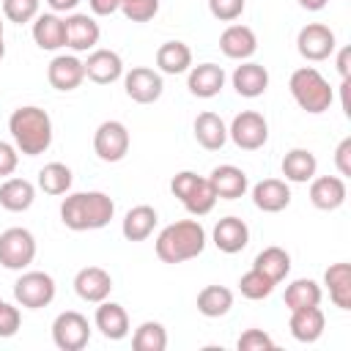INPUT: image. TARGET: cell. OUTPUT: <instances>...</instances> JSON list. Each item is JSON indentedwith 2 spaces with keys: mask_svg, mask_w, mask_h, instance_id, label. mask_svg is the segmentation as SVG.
Instances as JSON below:
<instances>
[{
  "mask_svg": "<svg viewBox=\"0 0 351 351\" xmlns=\"http://www.w3.org/2000/svg\"><path fill=\"white\" fill-rule=\"evenodd\" d=\"M115 217V200L107 192H66L60 203V222L69 230H99Z\"/></svg>",
  "mask_w": 351,
  "mask_h": 351,
  "instance_id": "cell-1",
  "label": "cell"
},
{
  "mask_svg": "<svg viewBox=\"0 0 351 351\" xmlns=\"http://www.w3.org/2000/svg\"><path fill=\"white\" fill-rule=\"evenodd\" d=\"M8 132L19 154L38 156L52 145V118L36 104L16 107L8 118Z\"/></svg>",
  "mask_w": 351,
  "mask_h": 351,
  "instance_id": "cell-2",
  "label": "cell"
},
{
  "mask_svg": "<svg viewBox=\"0 0 351 351\" xmlns=\"http://www.w3.org/2000/svg\"><path fill=\"white\" fill-rule=\"evenodd\" d=\"M154 247L162 263H184L206 250V230L197 219H178L159 230Z\"/></svg>",
  "mask_w": 351,
  "mask_h": 351,
  "instance_id": "cell-3",
  "label": "cell"
},
{
  "mask_svg": "<svg viewBox=\"0 0 351 351\" xmlns=\"http://www.w3.org/2000/svg\"><path fill=\"white\" fill-rule=\"evenodd\" d=\"M288 90H291L293 101H296L304 112H310V115L326 112V110L332 107V101H335L332 85L324 80V74H321L315 66H302V69H296V71L291 74V80H288Z\"/></svg>",
  "mask_w": 351,
  "mask_h": 351,
  "instance_id": "cell-4",
  "label": "cell"
},
{
  "mask_svg": "<svg viewBox=\"0 0 351 351\" xmlns=\"http://www.w3.org/2000/svg\"><path fill=\"white\" fill-rule=\"evenodd\" d=\"M36 261V236L27 228H8L0 233V266L25 271Z\"/></svg>",
  "mask_w": 351,
  "mask_h": 351,
  "instance_id": "cell-5",
  "label": "cell"
},
{
  "mask_svg": "<svg viewBox=\"0 0 351 351\" xmlns=\"http://www.w3.org/2000/svg\"><path fill=\"white\" fill-rule=\"evenodd\" d=\"M55 291V280L47 271H22V277L14 282V299L27 310H41L52 304Z\"/></svg>",
  "mask_w": 351,
  "mask_h": 351,
  "instance_id": "cell-6",
  "label": "cell"
},
{
  "mask_svg": "<svg viewBox=\"0 0 351 351\" xmlns=\"http://www.w3.org/2000/svg\"><path fill=\"white\" fill-rule=\"evenodd\" d=\"M228 137L241 148V151H258L266 145L269 140V123L258 110H241L230 126H228Z\"/></svg>",
  "mask_w": 351,
  "mask_h": 351,
  "instance_id": "cell-7",
  "label": "cell"
},
{
  "mask_svg": "<svg viewBox=\"0 0 351 351\" xmlns=\"http://www.w3.org/2000/svg\"><path fill=\"white\" fill-rule=\"evenodd\" d=\"M90 340V324L77 310H63L52 321V343L60 351H82Z\"/></svg>",
  "mask_w": 351,
  "mask_h": 351,
  "instance_id": "cell-8",
  "label": "cell"
},
{
  "mask_svg": "<svg viewBox=\"0 0 351 351\" xmlns=\"http://www.w3.org/2000/svg\"><path fill=\"white\" fill-rule=\"evenodd\" d=\"M335 47H337L335 30L329 25H324V22H310L296 36V49L310 63H321V60L332 58L335 55Z\"/></svg>",
  "mask_w": 351,
  "mask_h": 351,
  "instance_id": "cell-9",
  "label": "cell"
},
{
  "mask_svg": "<svg viewBox=\"0 0 351 351\" xmlns=\"http://www.w3.org/2000/svg\"><path fill=\"white\" fill-rule=\"evenodd\" d=\"M129 129L121 121H101L93 132V151L101 162H121L129 154Z\"/></svg>",
  "mask_w": 351,
  "mask_h": 351,
  "instance_id": "cell-10",
  "label": "cell"
},
{
  "mask_svg": "<svg viewBox=\"0 0 351 351\" xmlns=\"http://www.w3.org/2000/svg\"><path fill=\"white\" fill-rule=\"evenodd\" d=\"M123 90L132 101L137 104H154L162 90H165V82H162V74L156 69H148V66H134L123 74Z\"/></svg>",
  "mask_w": 351,
  "mask_h": 351,
  "instance_id": "cell-11",
  "label": "cell"
},
{
  "mask_svg": "<svg viewBox=\"0 0 351 351\" xmlns=\"http://www.w3.org/2000/svg\"><path fill=\"white\" fill-rule=\"evenodd\" d=\"M66 47H71L74 52H90L96 49L99 38H101V27L90 14H77L71 11L66 19Z\"/></svg>",
  "mask_w": 351,
  "mask_h": 351,
  "instance_id": "cell-12",
  "label": "cell"
},
{
  "mask_svg": "<svg viewBox=\"0 0 351 351\" xmlns=\"http://www.w3.org/2000/svg\"><path fill=\"white\" fill-rule=\"evenodd\" d=\"M82 66H85V77L96 85H110V82L123 77V60L115 49H99L96 47L88 52Z\"/></svg>",
  "mask_w": 351,
  "mask_h": 351,
  "instance_id": "cell-13",
  "label": "cell"
},
{
  "mask_svg": "<svg viewBox=\"0 0 351 351\" xmlns=\"http://www.w3.org/2000/svg\"><path fill=\"white\" fill-rule=\"evenodd\" d=\"M47 80L55 90L60 93H69V90H77L85 80V66L77 55H55L47 66Z\"/></svg>",
  "mask_w": 351,
  "mask_h": 351,
  "instance_id": "cell-14",
  "label": "cell"
},
{
  "mask_svg": "<svg viewBox=\"0 0 351 351\" xmlns=\"http://www.w3.org/2000/svg\"><path fill=\"white\" fill-rule=\"evenodd\" d=\"M348 197V186L346 178L340 176H313L310 181V203L318 211H335L346 203Z\"/></svg>",
  "mask_w": 351,
  "mask_h": 351,
  "instance_id": "cell-15",
  "label": "cell"
},
{
  "mask_svg": "<svg viewBox=\"0 0 351 351\" xmlns=\"http://www.w3.org/2000/svg\"><path fill=\"white\" fill-rule=\"evenodd\" d=\"M74 291L82 302H90V304H99L110 296L112 291V277L107 269L101 266H85L74 274Z\"/></svg>",
  "mask_w": 351,
  "mask_h": 351,
  "instance_id": "cell-16",
  "label": "cell"
},
{
  "mask_svg": "<svg viewBox=\"0 0 351 351\" xmlns=\"http://www.w3.org/2000/svg\"><path fill=\"white\" fill-rule=\"evenodd\" d=\"M211 241H214V247L219 252L236 255L250 244V228L239 217H222L211 230Z\"/></svg>",
  "mask_w": 351,
  "mask_h": 351,
  "instance_id": "cell-17",
  "label": "cell"
},
{
  "mask_svg": "<svg viewBox=\"0 0 351 351\" xmlns=\"http://www.w3.org/2000/svg\"><path fill=\"white\" fill-rule=\"evenodd\" d=\"M219 49L230 60H250L258 52V36L247 25H228L219 36Z\"/></svg>",
  "mask_w": 351,
  "mask_h": 351,
  "instance_id": "cell-18",
  "label": "cell"
},
{
  "mask_svg": "<svg viewBox=\"0 0 351 351\" xmlns=\"http://www.w3.org/2000/svg\"><path fill=\"white\" fill-rule=\"evenodd\" d=\"M186 88L197 99H214L225 88V69L217 63H197L186 71Z\"/></svg>",
  "mask_w": 351,
  "mask_h": 351,
  "instance_id": "cell-19",
  "label": "cell"
},
{
  "mask_svg": "<svg viewBox=\"0 0 351 351\" xmlns=\"http://www.w3.org/2000/svg\"><path fill=\"white\" fill-rule=\"evenodd\" d=\"M230 82H233V90L244 99H258L266 93L269 88V71L266 66L255 63V60H241V66L233 69L230 74Z\"/></svg>",
  "mask_w": 351,
  "mask_h": 351,
  "instance_id": "cell-20",
  "label": "cell"
},
{
  "mask_svg": "<svg viewBox=\"0 0 351 351\" xmlns=\"http://www.w3.org/2000/svg\"><path fill=\"white\" fill-rule=\"evenodd\" d=\"M252 203L263 214H277L291 203V186L282 178H263L252 186Z\"/></svg>",
  "mask_w": 351,
  "mask_h": 351,
  "instance_id": "cell-21",
  "label": "cell"
},
{
  "mask_svg": "<svg viewBox=\"0 0 351 351\" xmlns=\"http://www.w3.org/2000/svg\"><path fill=\"white\" fill-rule=\"evenodd\" d=\"M214 192H217V200H239L247 189H250V181H247V173L236 165H219L211 170L208 176Z\"/></svg>",
  "mask_w": 351,
  "mask_h": 351,
  "instance_id": "cell-22",
  "label": "cell"
},
{
  "mask_svg": "<svg viewBox=\"0 0 351 351\" xmlns=\"http://www.w3.org/2000/svg\"><path fill=\"white\" fill-rule=\"evenodd\" d=\"M33 41H36L38 49H47V52H58L60 47H66V25H63V16H58L55 11L38 14L33 19Z\"/></svg>",
  "mask_w": 351,
  "mask_h": 351,
  "instance_id": "cell-23",
  "label": "cell"
},
{
  "mask_svg": "<svg viewBox=\"0 0 351 351\" xmlns=\"http://www.w3.org/2000/svg\"><path fill=\"white\" fill-rule=\"evenodd\" d=\"M324 326H326V318H324V310L318 304L315 307L291 310L288 329H291L293 340H299V343H315L324 335Z\"/></svg>",
  "mask_w": 351,
  "mask_h": 351,
  "instance_id": "cell-24",
  "label": "cell"
},
{
  "mask_svg": "<svg viewBox=\"0 0 351 351\" xmlns=\"http://www.w3.org/2000/svg\"><path fill=\"white\" fill-rule=\"evenodd\" d=\"M93 324L107 340H123L129 335V315L118 302H99Z\"/></svg>",
  "mask_w": 351,
  "mask_h": 351,
  "instance_id": "cell-25",
  "label": "cell"
},
{
  "mask_svg": "<svg viewBox=\"0 0 351 351\" xmlns=\"http://www.w3.org/2000/svg\"><path fill=\"white\" fill-rule=\"evenodd\" d=\"M280 170H282V176H285V181H291V184H307V181H313V176L318 173V159H315V154L307 151V148H291V151L282 156Z\"/></svg>",
  "mask_w": 351,
  "mask_h": 351,
  "instance_id": "cell-26",
  "label": "cell"
},
{
  "mask_svg": "<svg viewBox=\"0 0 351 351\" xmlns=\"http://www.w3.org/2000/svg\"><path fill=\"white\" fill-rule=\"evenodd\" d=\"M156 222H159L156 208L140 203V206H134V208L126 211V217H123V222H121V233H123L126 241H145V239L154 233Z\"/></svg>",
  "mask_w": 351,
  "mask_h": 351,
  "instance_id": "cell-27",
  "label": "cell"
},
{
  "mask_svg": "<svg viewBox=\"0 0 351 351\" xmlns=\"http://www.w3.org/2000/svg\"><path fill=\"white\" fill-rule=\"evenodd\" d=\"M195 140L206 148V151H219L225 143H228V126H225V121L217 115V112H211V110H206V112H200L197 118H195Z\"/></svg>",
  "mask_w": 351,
  "mask_h": 351,
  "instance_id": "cell-28",
  "label": "cell"
},
{
  "mask_svg": "<svg viewBox=\"0 0 351 351\" xmlns=\"http://www.w3.org/2000/svg\"><path fill=\"white\" fill-rule=\"evenodd\" d=\"M324 285L329 291V299L340 310H351V266L346 261L332 263L324 271Z\"/></svg>",
  "mask_w": 351,
  "mask_h": 351,
  "instance_id": "cell-29",
  "label": "cell"
},
{
  "mask_svg": "<svg viewBox=\"0 0 351 351\" xmlns=\"http://www.w3.org/2000/svg\"><path fill=\"white\" fill-rule=\"evenodd\" d=\"M156 69L159 74H184L192 69V49L184 41H165L156 49Z\"/></svg>",
  "mask_w": 351,
  "mask_h": 351,
  "instance_id": "cell-30",
  "label": "cell"
},
{
  "mask_svg": "<svg viewBox=\"0 0 351 351\" xmlns=\"http://www.w3.org/2000/svg\"><path fill=\"white\" fill-rule=\"evenodd\" d=\"M36 200V186L27 178H5L0 184V206L5 211H27Z\"/></svg>",
  "mask_w": 351,
  "mask_h": 351,
  "instance_id": "cell-31",
  "label": "cell"
},
{
  "mask_svg": "<svg viewBox=\"0 0 351 351\" xmlns=\"http://www.w3.org/2000/svg\"><path fill=\"white\" fill-rule=\"evenodd\" d=\"M252 269L263 271V274L277 285V282H282V280L291 274V255H288L282 247H266V250H261V252L255 255Z\"/></svg>",
  "mask_w": 351,
  "mask_h": 351,
  "instance_id": "cell-32",
  "label": "cell"
},
{
  "mask_svg": "<svg viewBox=\"0 0 351 351\" xmlns=\"http://www.w3.org/2000/svg\"><path fill=\"white\" fill-rule=\"evenodd\" d=\"M233 307V291L225 285H206L197 293V313L206 318H222Z\"/></svg>",
  "mask_w": 351,
  "mask_h": 351,
  "instance_id": "cell-33",
  "label": "cell"
},
{
  "mask_svg": "<svg viewBox=\"0 0 351 351\" xmlns=\"http://www.w3.org/2000/svg\"><path fill=\"white\" fill-rule=\"evenodd\" d=\"M321 296H324V293H321V285H318L315 280L299 277V280H293V282L285 285L282 302H285L288 310H302V307H315V304H321Z\"/></svg>",
  "mask_w": 351,
  "mask_h": 351,
  "instance_id": "cell-34",
  "label": "cell"
},
{
  "mask_svg": "<svg viewBox=\"0 0 351 351\" xmlns=\"http://www.w3.org/2000/svg\"><path fill=\"white\" fill-rule=\"evenodd\" d=\"M71 181H74V176H71V167L69 165H63V162H49V165H44L41 170H38V186L47 192V195H66L69 189H71Z\"/></svg>",
  "mask_w": 351,
  "mask_h": 351,
  "instance_id": "cell-35",
  "label": "cell"
},
{
  "mask_svg": "<svg viewBox=\"0 0 351 351\" xmlns=\"http://www.w3.org/2000/svg\"><path fill=\"white\" fill-rule=\"evenodd\" d=\"M134 351H165L167 348V329L159 321H143L132 335Z\"/></svg>",
  "mask_w": 351,
  "mask_h": 351,
  "instance_id": "cell-36",
  "label": "cell"
},
{
  "mask_svg": "<svg viewBox=\"0 0 351 351\" xmlns=\"http://www.w3.org/2000/svg\"><path fill=\"white\" fill-rule=\"evenodd\" d=\"M181 203H184V208H186L192 217H203V214H208V211L214 208V203H217V192H214V186H211L208 178H200L197 186H195Z\"/></svg>",
  "mask_w": 351,
  "mask_h": 351,
  "instance_id": "cell-37",
  "label": "cell"
},
{
  "mask_svg": "<svg viewBox=\"0 0 351 351\" xmlns=\"http://www.w3.org/2000/svg\"><path fill=\"white\" fill-rule=\"evenodd\" d=\"M239 291H241V296L244 299H252V302H258V299H266V296H271V291H274V282L263 274V271H258V269H250V271H244L241 277H239Z\"/></svg>",
  "mask_w": 351,
  "mask_h": 351,
  "instance_id": "cell-38",
  "label": "cell"
},
{
  "mask_svg": "<svg viewBox=\"0 0 351 351\" xmlns=\"http://www.w3.org/2000/svg\"><path fill=\"white\" fill-rule=\"evenodd\" d=\"M38 5L41 0H3V16L14 25H25L38 16Z\"/></svg>",
  "mask_w": 351,
  "mask_h": 351,
  "instance_id": "cell-39",
  "label": "cell"
},
{
  "mask_svg": "<svg viewBox=\"0 0 351 351\" xmlns=\"http://www.w3.org/2000/svg\"><path fill=\"white\" fill-rule=\"evenodd\" d=\"M121 11L129 22H151L159 11V0H121Z\"/></svg>",
  "mask_w": 351,
  "mask_h": 351,
  "instance_id": "cell-40",
  "label": "cell"
},
{
  "mask_svg": "<svg viewBox=\"0 0 351 351\" xmlns=\"http://www.w3.org/2000/svg\"><path fill=\"white\" fill-rule=\"evenodd\" d=\"M244 0H208V11L219 22H236L244 14Z\"/></svg>",
  "mask_w": 351,
  "mask_h": 351,
  "instance_id": "cell-41",
  "label": "cell"
},
{
  "mask_svg": "<svg viewBox=\"0 0 351 351\" xmlns=\"http://www.w3.org/2000/svg\"><path fill=\"white\" fill-rule=\"evenodd\" d=\"M236 348H239V351H271V348H274V340H271L263 329H247V332L236 340Z\"/></svg>",
  "mask_w": 351,
  "mask_h": 351,
  "instance_id": "cell-42",
  "label": "cell"
},
{
  "mask_svg": "<svg viewBox=\"0 0 351 351\" xmlns=\"http://www.w3.org/2000/svg\"><path fill=\"white\" fill-rule=\"evenodd\" d=\"M19 324H22L19 307L3 302V304H0V337H14V335L19 332Z\"/></svg>",
  "mask_w": 351,
  "mask_h": 351,
  "instance_id": "cell-43",
  "label": "cell"
},
{
  "mask_svg": "<svg viewBox=\"0 0 351 351\" xmlns=\"http://www.w3.org/2000/svg\"><path fill=\"white\" fill-rule=\"evenodd\" d=\"M200 178H203V176H197V173H192V170H181V173H176L173 181H170V192H173L178 200H184V197L197 186Z\"/></svg>",
  "mask_w": 351,
  "mask_h": 351,
  "instance_id": "cell-44",
  "label": "cell"
},
{
  "mask_svg": "<svg viewBox=\"0 0 351 351\" xmlns=\"http://www.w3.org/2000/svg\"><path fill=\"white\" fill-rule=\"evenodd\" d=\"M19 165V151L14 143L0 140V178H8Z\"/></svg>",
  "mask_w": 351,
  "mask_h": 351,
  "instance_id": "cell-45",
  "label": "cell"
},
{
  "mask_svg": "<svg viewBox=\"0 0 351 351\" xmlns=\"http://www.w3.org/2000/svg\"><path fill=\"white\" fill-rule=\"evenodd\" d=\"M335 167L340 173V178L351 176V137H343L335 148Z\"/></svg>",
  "mask_w": 351,
  "mask_h": 351,
  "instance_id": "cell-46",
  "label": "cell"
},
{
  "mask_svg": "<svg viewBox=\"0 0 351 351\" xmlns=\"http://www.w3.org/2000/svg\"><path fill=\"white\" fill-rule=\"evenodd\" d=\"M88 8L93 11V16H112L115 11H121V0H88Z\"/></svg>",
  "mask_w": 351,
  "mask_h": 351,
  "instance_id": "cell-47",
  "label": "cell"
},
{
  "mask_svg": "<svg viewBox=\"0 0 351 351\" xmlns=\"http://www.w3.org/2000/svg\"><path fill=\"white\" fill-rule=\"evenodd\" d=\"M348 58H351V49H348V47H343V49L337 52V71H340V80H348V77H351Z\"/></svg>",
  "mask_w": 351,
  "mask_h": 351,
  "instance_id": "cell-48",
  "label": "cell"
},
{
  "mask_svg": "<svg viewBox=\"0 0 351 351\" xmlns=\"http://www.w3.org/2000/svg\"><path fill=\"white\" fill-rule=\"evenodd\" d=\"M82 0H47V5L55 11V14H71Z\"/></svg>",
  "mask_w": 351,
  "mask_h": 351,
  "instance_id": "cell-49",
  "label": "cell"
},
{
  "mask_svg": "<svg viewBox=\"0 0 351 351\" xmlns=\"http://www.w3.org/2000/svg\"><path fill=\"white\" fill-rule=\"evenodd\" d=\"M304 11H321V8H326V3L329 0H296Z\"/></svg>",
  "mask_w": 351,
  "mask_h": 351,
  "instance_id": "cell-50",
  "label": "cell"
},
{
  "mask_svg": "<svg viewBox=\"0 0 351 351\" xmlns=\"http://www.w3.org/2000/svg\"><path fill=\"white\" fill-rule=\"evenodd\" d=\"M3 58H5V38L0 41V60H3Z\"/></svg>",
  "mask_w": 351,
  "mask_h": 351,
  "instance_id": "cell-51",
  "label": "cell"
},
{
  "mask_svg": "<svg viewBox=\"0 0 351 351\" xmlns=\"http://www.w3.org/2000/svg\"><path fill=\"white\" fill-rule=\"evenodd\" d=\"M3 36H5V30H3V16H0V41H3Z\"/></svg>",
  "mask_w": 351,
  "mask_h": 351,
  "instance_id": "cell-52",
  "label": "cell"
},
{
  "mask_svg": "<svg viewBox=\"0 0 351 351\" xmlns=\"http://www.w3.org/2000/svg\"><path fill=\"white\" fill-rule=\"evenodd\" d=\"M0 304H3V299H0Z\"/></svg>",
  "mask_w": 351,
  "mask_h": 351,
  "instance_id": "cell-53",
  "label": "cell"
}]
</instances>
